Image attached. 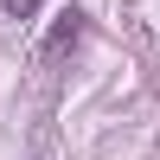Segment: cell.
Listing matches in <instances>:
<instances>
[{
  "label": "cell",
  "mask_w": 160,
  "mask_h": 160,
  "mask_svg": "<svg viewBox=\"0 0 160 160\" xmlns=\"http://www.w3.org/2000/svg\"><path fill=\"white\" fill-rule=\"evenodd\" d=\"M38 7H45V0H7V13H13V19H32Z\"/></svg>",
  "instance_id": "obj_2"
},
{
  "label": "cell",
  "mask_w": 160,
  "mask_h": 160,
  "mask_svg": "<svg viewBox=\"0 0 160 160\" xmlns=\"http://www.w3.org/2000/svg\"><path fill=\"white\" fill-rule=\"evenodd\" d=\"M77 32H83V13H58V26H51V38H45V58H58Z\"/></svg>",
  "instance_id": "obj_1"
}]
</instances>
